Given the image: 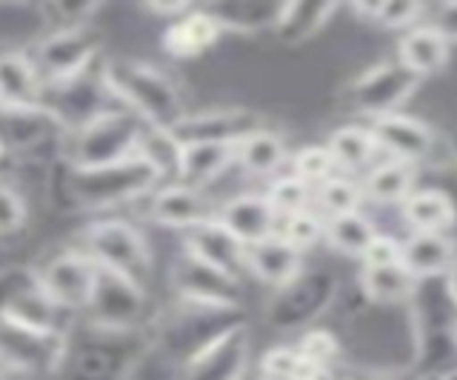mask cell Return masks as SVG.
I'll return each mask as SVG.
<instances>
[{
    "instance_id": "1",
    "label": "cell",
    "mask_w": 457,
    "mask_h": 380,
    "mask_svg": "<svg viewBox=\"0 0 457 380\" xmlns=\"http://www.w3.org/2000/svg\"><path fill=\"white\" fill-rule=\"evenodd\" d=\"M104 83L118 106L129 109L146 126L171 129L183 115V95L161 69L140 61H112L104 66Z\"/></svg>"
},
{
    "instance_id": "2",
    "label": "cell",
    "mask_w": 457,
    "mask_h": 380,
    "mask_svg": "<svg viewBox=\"0 0 457 380\" xmlns=\"http://www.w3.org/2000/svg\"><path fill=\"white\" fill-rule=\"evenodd\" d=\"M157 186H161V178L140 154L106 166L69 169L66 175V192L78 209L126 206L146 198Z\"/></svg>"
},
{
    "instance_id": "3",
    "label": "cell",
    "mask_w": 457,
    "mask_h": 380,
    "mask_svg": "<svg viewBox=\"0 0 457 380\" xmlns=\"http://www.w3.org/2000/svg\"><path fill=\"white\" fill-rule=\"evenodd\" d=\"M143 126L146 123L123 106H112L106 112H100V115L86 120L78 129L66 132L63 152L69 169H92V166H106L123 158H132L137 152Z\"/></svg>"
},
{
    "instance_id": "4",
    "label": "cell",
    "mask_w": 457,
    "mask_h": 380,
    "mask_svg": "<svg viewBox=\"0 0 457 380\" xmlns=\"http://www.w3.org/2000/svg\"><path fill=\"white\" fill-rule=\"evenodd\" d=\"M66 318H71V312H66L49 298L46 289L40 286L35 269L12 266V269L0 272V320L66 337Z\"/></svg>"
},
{
    "instance_id": "5",
    "label": "cell",
    "mask_w": 457,
    "mask_h": 380,
    "mask_svg": "<svg viewBox=\"0 0 457 380\" xmlns=\"http://www.w3.org/2000/svg\"><path fill=\"white\" fill-rule=\"evenodd\" d=\"M237 309H223V306H197V303H183L175 315H169L161 326V341L157 349L183 369L195 355H200L214 337H220L232 326H237Z\"/></svg>"
},
{
    "instance_id": "6",
    "label": "cell",
    "mask_w": 457,
    "mask_h": 380,
    "mask_svg": "<svg viewBox=\"0 0 457 380\" xmlns=\"http://www.w3.org/2000/svg\"><path fill=\"white\" fill-rule=\"evenodd\" d=\"M95 266L100 269H112L118 275H126L143 284L152 275V249L146 235L137 227H132L129 220H100L92 223L89 229L83 232V246Z\"/></svg>"
},
{
    "instance_id": "7",
    "label": "cell",
    "mask_w": 457,
    "mask_h": 380,
    "mask_svg": "<svg viewBox=\"0 0 457 380\" xmlns=\"http://www.w3.org/2000/svg\"><path fill=\"white\" fill-rule=\"evenodd\" d=\"M83 312L89 315L92 326L100 332H129L137 326L143 312H146V289L132 277L97 266L95 286Z\"/></svg>"
},
{
    "instance_id": "8",
    "label": "cell",
    "mask_w": 457,
    "mask_h": 380,
    "mask_svg": "<svg viewBox=\"0 0 457 380\" xmlns=\"http://www.w3.org/2000/svg\"><path fill=\"white\" fill-rule=\"evenodd\" d=\"M97 54H100L97 29L89 23H80V26H63V29H54L52 35L43 37L32 54V61L43 83H61L75 75H83L86 69H92Z\"/></svg>"
},
{
    "instance_id": "9",
    "label": "cell",
    "mask_w": 457,
    "mask_h": 380,
    "mask_svg": "<svg viewBox=\"0 0 457 380\" xmlns=\"http://www.w3.org/2000/svg\"><path fill=\"white\" fill-rule=\"evenodd\" d=\"M66 358V337L0 320V366L14 377L52 375Z\"/></svg>"
},
{
    "instance_id": "10",
    "label": "cell",
    "mask_w": 457,
    "mask_h": 380,
    "mask_svg": "<svg viewBox=\"0 0 457 380\" xmlns=\"http://www.w3.org/2000/svg\"><path fill=\"white\" fill-rule=\"evenodd\" d=\"M337 294V280L326 272H300L286 286L275 289L269 320L278 329H306L318 320Z\"/></svg>"
},
{
    "instance_id": "11",
    "label": "cell",
    "mask_w": 457,
    "mask_h": 380,
    "mask_svg": "<svg viewBox=\"0 0 457 380\" xmlns=\"http://www.w3.org/2000/svg\"><path fill=\"white\" fill-rule=\"evenodd\" d=\"M420 78L411 75L406 66H400L397 61L371 66L369 72H363L354 80V87L349 92L352 106L366 115L369 120H375L380 115H392L400 112L409 97L418 92Z\"/></svg>"
},
{
    "instance_id": "12",
    "label": "cell",
    "mask_w": 457,
    "mask_h": 380,
    "mask_svg": "<svg viewBox=\"0 0 457 380\" xmlns=\"http://www.w3.org/2000/svg\"><path fill=\"white\" fill-rule=\"evenodd\" d=\"M35 272H37L40 286L46 289L49 298L61 309H66V312L75 315V312H83L86 303H89L97 266L86 252L66 249V252H57V255L46 258Z\"/></svg>"
},
{
    "instance_id": "13",
    "label": "cell",
    "mask_w": 457,
    "mask_h": 380,
    "mask_svg": "<svg viewBox=\"0 0 457 380\" xmlns=\"http://www.w3.org/2000/svg\"><path fill=\"white\" fill-rule=\"evenodd\" d=\"M369 132L378 140V149L392 161H403L411 166L435 163V154L440 149V137L428 123L420 118L392 112L369 120Z\"/></svg>"
},
{
    "instance_id": "14",
    "label": "cell",
    "mask_w": 457,
    "mask_h": 380,
    "mask_svg": "<svg viewBox=\"0 0 457 380\" xmlns=\"http://www.w3.org/2000/svg\"><path fill=\"white\" fill-rule=\"evenodd\" d=\"M171 286H175L180 303H197V306L237 309L243 294L237 277L212 269L209 263L197 260L189 252H180L175 266H171Z\"/></svg>"
},
{
    "instance_id": "15",
    "label": "cell",
    "mask_w": 457,
    "mask_h": 380,
    "mask_svg": "<svg viewBox=\"0 0 457 380\" xmlns=\"http://www.w3.org/2000/svg\"><path fill=\"white\" fill-rule=\"evenodd\" d=\"M252 351V335L246 323H237L228 332L195 355L180 369V380H243L249 366Z\"/></svg>"
},
{
    "instance_id": "16",
    "label": "cell",
    "mask_w": 457,
    "mask_h": 380,
    "mask_svg": "<svg viewBox=\"0 0 457 380\" xmlns=\"http://www.w3.org/2000/svg\"><path fill=\"white\" fill-rule=\"evenodd\" d=\"M263 129V120L249 109H212L197 115H183L171 135L183 144H240L243 137Z\"/></svg>"
},
{
    "instance_id": "17",
    "label": "cell",
    "mask_w": 457,
    "mask_h": 380,
    "mask_svg": "<svg viewBox=\"0 0 457 380\" xmlns=\"http://www.w3.org/2000/svg\"><path fill=\"white\" fill-rule=\"evenodd\" d=\"M149 198V218L163 229L189 232L218 212V206L204 189L183 186V183H161Z\"/></svg>"
},
{
    "instance_id": "18",
    "label": "cell",
    "mask_w": 457,
    "mask_h": 380,
    "mask_svg": "<svg viewBox=\"0 0 457 380\" xmlns=\"http://www.w3.org/2000/svg\"><path fill=\"white\" fill-rule=\"evenodd\" d=\"M214 220H218L228 235H235L243 246L261 244L266 237L278 235L275 209L269 206L263 194H254V192H243L223 201L218 206V212H214Z\"/></svg>"
},
{
    "instance_id": "19",
    "label": "cell",
    "mask_w": 457,
    "mask_h": 380,
    "mask_svg": "<svg viewBox=\"0 0 457 380\" xmlns=\"http://www.w3.org/2000/svg\"><path fill=\"white\" fill-rule=\"evenodd\" d=\"M183 252H189L197 260L209 263L212 269L232 275L237 280L240 275H246V246L235 235H228L214 218L183 232Z\"/></svg>"
},
{
    "instance_id": "20",
    "label": "cell",
    "mask_w": 457,
    "mask_h": 380,
    "mask_svg": "<svg viewBox=\"0 0 457 380\" xmlns=\"http://www.w3.org/2000/svg\"><path fill=\"white\" fill-rule=\"evenodd\" d=\"M400 266L414 280H437L454 269V246L446 232H409L400 241Z\"/></svg>"
},
{
    "instance_id": "21",
    "label": "cell",
    "mask_w": 457,
    "mask_h": 380,
    "mask_svg": "<svg viewBox=\"0 0 457 380\" xmlns=\"http://www.w3.org/2000/svg\"><path fill=\"white\" fill-rule=\"evenodd\" d=\"M43 106V78L23 52L0 54V109L29 112Z\"/></svg>"
},
{
    "instance_id": "22",
    "label": "cell",
    "mask_w": 457,
    "mask_h": 380,
    "mask_svg": "<svg viewBox=\"0 0 457 380\" xmlns=\"http://www.w3.org/2000/svg\"><path fill=\"white\" fill-rule=\"evenodd\" d=\"M449 52H452V37L446 32L432 23H418L400 40L397 63L406 66L411 75H418L423 80L426 75H435L446 66Z\"/></svg>"
},
{
    "instance_id": "23",
    "label": "cell",
    "mask_w": 457,
    "mask_h": 380,
    "mask_svg": "<svg viewBox=\"0 0 457 380\" xmlns=\"http://www.w3.org/2000/svg\"><path fill=\"white\" fill-rule=\"evenodd\" d=\"M246 272L254 275L261 284L280 289L303 272V255L286 244L280 235H271L261 244L246 246Z\"/></svg>"
},
{
    "instance_id": "24",
    "label": "cell",
    "mask_w": 457,
    "mask_h": 380,
    "mask_svg": "<svg viewBox=\"0 0 457 380\" xmlns=\"http://www.w3.org/2000/svg\"><path fill=\"white\" fill-rule=\"evenodd\" d=\"M235 146L237 144H183L175 183L206 192L235 166Z\"/></svg>"
},
{
    "instance_id": "25",
    "label": "cell",
    "mask_w": 457,
    "mask_h": 380,
    "mask_svg": "<svg viewBox=\"0 0 457 380\" xmlns=\"http://www.w3.org/2000/svg\"><path fill=\"white\" fill-rule=\"evenodd\" d=\"M218 37H220V26L214 23V18L204 6H200V9L183 12V15L175 21H169L161 44H163L166 54H171V58H178V61H186V58H197V54L212 49L218 44Z\"/></svg>"
},
{
    "instance_id": "26",
    "label": "cell",
    "mask_w": 457,
    "mask_h": 380,
    "mask_svg": "<svg viewBox=\"0 0 457 380\" xmlns=\"http://www.w3.org/2000/svg\"><path fill=\"white\" fill-rule=\"evenodd\" d=\"M418 183V166L403 161H378L369 172L361 178L363 201L375 206H400L414 192Z\"/></svg>"
},
{
    "instance_id": "27",
    "label": "cell",
    "mask_w": 457,
    "mask_h": 380,
    "mask_svg": "<svg viewBox=\"0 0 457 380\" xmlns=\"http://www.w3.org/2000/svg\"><path fill=\"white\" fill-rule=\"evenodd\" d=\"M340 175H361L378 163V140L371 137L369 126H340L326 144Z\"/></svg>"
},
{
    "instance_id": "28",
    "label": "cell",
    "mask_w": 457,
    "mask_h": 380,
    "mask_svg": "<svg viewBox=\"0 0 457 380\" xmlns=\"http://www.w3.org/2000/svg\"><path fill=\"white\" fill-rule=\"evenodd\" d=\"M286 158H289L286 137L280 132L266 129V126L246 135L235 146V166H240L252 178H271L275 172H280Z\"/></svg>"
},
{
    "instance_id": "29",
    "label": "cell",
    "mask_w": 457,
    "mask_h": 380,
    "mask_svg": "<svg viewBox=\"0 0 457 380\" xmlns=\"http://www.w3.org/2000/svg\"><path fill=\"white\" fill-rule=\"evenodd\" d=\"M397 209L409 232H446L454 220L452 198L440 189H414Z\"/></svg>"
},
{
    "instance_id": "30",
    "label": "cell",
    "mask_w": 457,
    "mask_h": 380,
    "mask_svg": "<svg viewBox=\"0 0 457 380\" xmlns=\"http://www.w3.org/2000/svg\"><path fill=\"white\" fill-rule=\"evenodd\" d=\"M337 12L335 4H283L275 21V35L286 46H300L318 35Z\"/></svg>"
},
{
    "instance_id": "31",
    "label": "cell",
    "mask_w": 457,
    "mask_h": 380,
    "mask_svg": "<svg viewBox=\"0 0 457 380\" xmlns=\"http://www.w3.org/2000/svg\"><path fill=\"white\" fill-rule=\"evenodd\" d=\"M361 289L366 294V301L378 306H406L411 301L418 280H414L403 266H363L361 275Z\"/></svg>"
},
{
    "instance_id": "32",
    "label": "cell",
    "mask_w": 457,
    "mask_h": 380,
    "mask_svg": "<svg viewBox=\"0 0 457 380\" xmlns=\"http://www.w3.org/2000/svg\"><path fill=\"white\" fill-rule=\"evenodd\" d=\"M378 220L363 212H349L337 218H323V241L340 255L361 258L366 246L375 241L378 235Z\"/></svg>"
},
{
    "instance_id": "33",
    "label": "cell",
    "mask_w": 457,
    "mask_h": 380,
    "mask_svg": "<svg viewBox=\"0 0 457 380\" xmlns=\"http://www.w3.org/2000/svg\"><path fill=\"white\" fill-rule=\"evenodd\" d=\"M52 129H61L49 112L29 109V112H4L0 109V146L9 149H32L49 137Z\"/></svg>"
},
{
    "instance_id": "34",
    "label": "cell",
    "mask_w": 457,
    "mask_h": 380,
    "mask_svg": "<svg viewBox=\"0 0 457 380\" xmlns=\"http://www.w3.org/2000/svg\"><path fill=\"white\" fill-rule=\"evenodd\" d=\"M283 4H254V0H223V4H209L204 6L214 23L223 29H235V32H257L266 29V26H275L280 15Z\"/></svg>"
},
{
    "instance_id": "35",
    "label": "cell",
    "mask_w": 457,
    "mask_h": 380,
    "mask_svg": "<svg viewBox=\"0 0 457 380\" xmlns=\"http://www.w3.org/2000/svg\"><path fill=\"white\" fill-rule=\"evenodd\" d=\"M143 161H146L161 183H175L178 178V161H180V144L175 140L169 129H157V126H143L140 140H137V152Z\"/></svg>"
},
{
    "instance_id": "36",
    "label": "cell",
    "mask_w": 457,
    "mask_h": 380,
    "mask_svg": "<svg viewBox=\"0 0 457 380\" xmlns=\"http://www.w3.org/2000/svg\"><path fill=\"white\" fill-rule=\"evenodd\" d=\"M314 203L320 209V218H337V215H349V212H361L363 201V189L361 180L352 175H332L323 180L318 192H314Z\"/></svg>"
},
{
    "instance_id": "37",
    "label": "cell",
    "mask_w": 457,
    "mask_h": 380,
    "mask_svg": "<svg viewBox=\"0 0 457 380\" xmlns=\"http://www.w3.org/2000/svg\"><path fill=\"white\" fill-rule=\"evenodd\" d=\"M263 198L269 201L271 209H275L278 220H283L289 215H297V212H306V209H312L314 189L306 186V183L300 178H295V175H283V178H275L269 183Z\"/></svg>"
},
{
    "instance_id": "38",
    "label": "cell",
    "mask_w": 457,
    "mask_h": 380,
    "mask_svg": "<svg viewBox=\"0 0 457 380\" xmlns=\"http://www.w3.org/2000/svg\"><path fill=\"white\" fill-rule=\"evenodd\" d=\"M278 229H280L278 235L283 241L295 246L300 255L323 241V218L314 212V209H306V212H297V215L278 220Z\"/></svg>"
},
{
    "instance_id": "39",
    "label": "cell",
    "mask_w": 457,
    "mask_h": 380,
    "mask_svg": "<svg viewBox=\"0 0 457 380\" xmlns=\"http://www.w3.org/2000/svg\"><path fill=\"white\" fill-rule=\"evenodd\" d=\"M295 349L300 358L320 366V369H332L343 355V343L328 329H306L295 343Z\"/></svg>"
},
{
    "instance_id": "40",
    "label": "cell",
    "mask_w": 457,
    "mask_h": 380,
    "mask_svg": "<svg viewBox=\"0 0 457 380\" xmlns=\"http://www.w3.org/2000/svg\"><path fill=\"white\" fill-rule=\"evenodd\" d=\"M295 178H300L306 186H320L323 180H328L332 175H337L332 154H328L326 146H303L295 158H292V172Z\"/></svg>"
},
{
    "instance_id": "41",
    "label": "cell",
    "mask_w": 457,
    "mask_h": 380,
    "mask_svg": "<svg viewBox=\"0 0 457 380\" xmlns=\"http://www.w3.org/2000/svg\"><path fill=\"white\" fill-rule=\"evenodd\" d=\"M361 12L371 21H378L386 29H411L418 26L423 18V6L420 4H411V0H383V4H371V6H357Z\"/></svg>"
},
{
    "instance_id": "42",
    "label": "cell",
    "mask_w": 457,
    "mask_h": 380,
    "mask_svg": "<svg viewBox=\"0 0 457 380\" xmlns=\"http://www.w3.org/2000/svg\"><path fill=\"white\" fill-rule=\"evenodd\" d=\"M29 220V203L26 198L12 186L0 183V237L18 235Z\"/></svg>"
},
{
    "instance_id": "43",
    "label": "cell",
    "mask_w": 457,
    "mask_h": 380,
    "mask_svg": "<svg viewBox=\"0 0 457 380\" xmlns=\"http://www.w3.org/2000/svg\"><path fill=\"white\" fill-rule=\"evenodd\" d=\"M297 360L300 355L295 346H271L261 358V377L263 380H295Z\"/></svg>"
},
{
    "instance_id": "44",
    "label": "cell",
    "mask_w": 457,
    "mask_h": 380,
    "mask_svg": "<svg viewBox=\"0 0 457 380\" xmlns=\"http://www.w3.org/2000/svg\"><path fill=\"white\" fill-rule=\"evenodd\" d=\"M363 266H392L400 263V237L378 232L375 241L366 246V252L361 255Z\"/></svg>"
},
{
    "instance_id": "45",
    "label": "cell",
    "mask_w": 457,
    "mask_h": 380,
    "mask_svg": "<svg viewBox=\"0 0 457 380\" xmlns=\"http://www.w3.org/2000/svg\"><path fill=\"white\" fill-rule=\"evenodd\" d=\"M312 380H352V377H349L346 372H343L340 366H332V369H320Z\"/></svg>"
},
{
    "instance_id": "46",
    "label": "cell",
    "mask_w": 457,
    "mask_h": 380,
    "mask_svg": "<svg viewBox=\"0 0 457 380\" xmlns=\"http://www.w3.org/2000/svg\"><path fill=\"white\" fill-rule=\"evenodd\" d=\"M378 380H420V377L406 375V372H397V375H386V377H378Z\"/></svg>"
},
{
    "instance_id": "47",
    "label": "cell",
    "mask_w": 457,
    "mask_h": 380,
    "mask_svg": "<svg viewBox=\"0 0 457 380\" xmlns=\"http://www.w3.org/2000/svg\"><path fill=\"white\" fill-rule=\"evenodd\" d=\"M4 154H6V152H4V146H0V161H4Z\"/></svg>"
}]
</instances>
